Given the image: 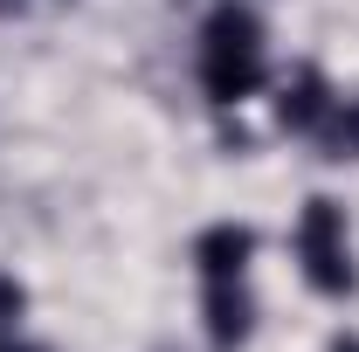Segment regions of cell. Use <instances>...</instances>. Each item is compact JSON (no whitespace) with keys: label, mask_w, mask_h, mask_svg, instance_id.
I'll list each match as a JSON object with an SVG mask.
<instances>
[{"label":"cell","mask_w":359,"mask_h":352,"mask_svg":"<svg viewBox=\"0 0 359 352\" xmlns=\"http://www.w3.org/2000/svg\"><path fill=\"white\" fill-rule=\"evenodd\" d=\"M332 352H359V339H339V346H332Z\"/></svg>","instance_id":"cell-8"},{"label":"cell","mask_w":359,"mask_h":352,"mask_svg":"<svg viewBox=\"0 0 359 352\" xmlns=\"http://www.w3.org/2000/svg\"><path fill=\"white\" fill-rule=\"evenodd\" d=\"M332 104H339V97L325 90V76H318V69H297L290 83L276 90V125H283V132H318V125L332 118Z\"/></svg>","instance_id":"cell-5"},{"label":"cell","mask_w":359,"mask_h":352,"mask_svg":"<svg viewBox=\"0 0 359 352\" xmlns=\"http://www.w3.org/2000/svg\"><path fill=\"white\" fill-rule=\"evenodd\" d=\"M297 269L318 297H353L359 290V256H353V228H346V208L332 194H311L297 208Z\"/></svg>","instance_id":"cell-2"},{"label":"cell","mask_w":359,"mask_h":352,"mask_svg":"<svg viewBox=\"0 0 359 352\" xmlns=\"http://www.w3.org/2000/svg\"><path fill=\"white\" fill-rule=\"evenodd\" d=\"M0 352H42V346H28V339H14V332H7V339H0Z\"/></svg>","instance_id":"cell-7"},{"label":"cell","mask_w":359,"mask_h":352,"mask_svg":"<svg viewBox=\"0 0 359 352\" xmlns=\"http://www.w3.org/2000/svg\"><path fill=\"white\" fill-rule=\"evenodd\" d=\"M269 83V48H263V21L249 7H215L201 28V90L215 104H242Z\"/></svg>","instance_id":"cell-1"},{"label":"cell","mask_w":359,"mask_h":352,"mask_svg":"<svg viewBox=\"0 0 359 352\" xmlns=\"http://www.w3.org/2000/svg\"><path fill=\"white\" fill-rule=\"evenodd\" d=\"M201 311H208V346H215V352H235V346L256 339V297H249V276L208 283Z\"/></svg>","instance_id":"cell-4"},{"label":"cell","mask_w":359,"mask_h":352,"mask_svg":"<svg viewBox=\"0 0 359 352\" xmlns=\"http://www.w3.org/2000/svg\"><path fill=\"white\" fill-rule=\"evenodd\" d=\"M21 311H28V290L0 269V339H7V332H21Z\"/></svg>","instance_id":"cell-6"},{"label":"cell","mask_w":359,"mask_h":352,"mask_svg":"<svg viewBox=\"0 0 359 352\" xmlns=\"http://www.w3.org/2000/svg\"><path fill=\"white\" fill-rule=\"evenodd\" d=\"M249 263H256V228H249V221H215V228L194 235V269H201V283L249 276Z\"/></svg>","instance_id":"cell-3"}]
</instances>
